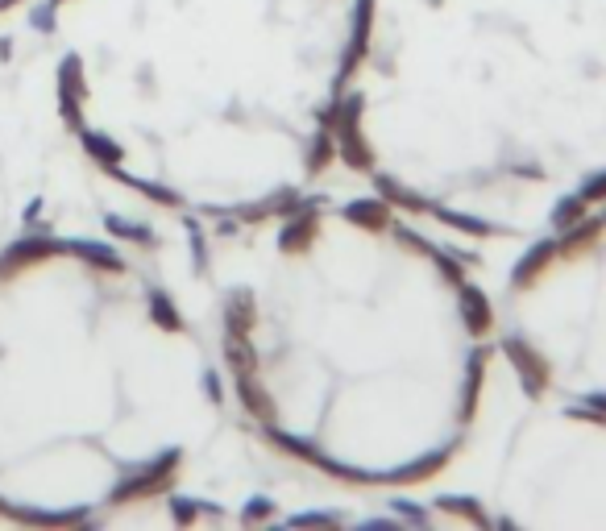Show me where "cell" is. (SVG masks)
Instances as JSON below:
<instances>
[{
    "mask_svg": "<svg viewBox=\"0 0 606 531\" xmlns=\"http://www.w3.org/2000/svg\"><path fill=\"white\" fill-rule=\"evenodd\" d=\"M428 216L440 220V225H449L457 233H470V237H499V229L490 225L482 216H465V212H453V208H440V204H428Z\"/></svg>",
    "mask_w": 606,
    "mask_h": 531,
    "instance_id": "cell-21",
    "label": "cell"
},
{
    "mask_svg": "<svg viewBox=\"0 0 606 531\" xmlns=\"http://www.w3.org/2000/svg\"><path fill=\"white\" fill-rule=\"evenodd\" d=\"M187 233H191V258H196V270L208 266V233L196 225V220H187Z\"/></svg>",
    "mask_w": 606,
    "mask_h": 531,
    "instance_id": "cell-35",
    "label": "cell"
},
{
    "mask_svg": "<svg viewBox=\"0 0 606 531\" xmlns=\"http://www.w3.org/2000/svg\"><path fill=\"white\" fill-rule=\"evenodd\" d=\"M482 382H486V349H478L465 361V382H461V424H474L478 403H482Z\"/></svg>",
    "mask_w": 606,
    "mask_h": 531,
    "instance_id": "cell-14",
    "label": "cell"
},
{
    "mask_svg": "<svg viewBox=\"0 0 606 531\" xmlns=\"http://www.w3.org/2000/svg\"><path fill=\"white\" fill-rule=\"evenodd\" d=\"M204 390H208V395H212V403H220V382H216L212 374H204Z\"/></svg>",
    "mask_w": 606,
    "mask_h": 531,
    "instance_id": "cell-40",
    "label": "cell"
},
{
    "mask_svg": "<svg viewBox=\"0 0 606 531\" xmlns=\"http://www.w3.org/2000/svg\"><path fill=\"white\" fill-rule=\"evenodd\" d=\"M449 457H453V449L424 453V457H416L411 465H403V469H395V473H382V482H391V486H420V482L436 478V473L449 465Z\"/></svg>",
    "mask_w": 606,
    "mask_h": 531,
    "instance_id": "cell-12",
    "label": "cell"
},
{
    "mask_svg": "<svg viewBox=\"0 0 606 531\" xmlns=\"http://www.w3.org/2000/svg\"><path fill=\"white\" fill-rule=\"evenodd\" d=\"M17 523H38V527H75L88 523V511H34V507H5Z\"/></svg>",
    "mask_w": 606,
    "mask_h": 531,
    "instance_id": "cell-22",
    "label": "cell"
},
{
    "mask_svg": "<svg viewBox=\"0 0 606 531\" xmlns=\"http://www.w3.org/2000/svg\"><path fill=\"white\" fill-rule=\"evenodd\" d=\"M233 395L245 415H254L258 424H274V399L270 390L258 382V374H233Z\"/></svg>",
    "mask_w": 606,
    "mask_h": 531,
    "instance_id": "cell-10",
    "label": "cell"
},
{
    "mask_svg": "<svg viewBox=\"0 0 606 531\" xmlns=\"http://www.w3.org/2000/svg\"><path fill=\"white\" fill-rule=\"evenodd\" d=\"M316 233H320V200H303V208L287 216V225L279 233V254H287V258L308 254L316 245Z\"/></svg>",
    "mask_w": 606,
    "mask_h": 531,
    "instance_id": "cell-7",
    "label": "cell"
},
{
    "mask_svg": "<svg viewBox=\"0 0 606 531\" xmlns=\"http://www.w3.org/2000/svg\"><path fill=\"white\" fill-rule=\"evenodd\" d=\"M602 229H606V220L602 216H582L577 225H569V229H561V237H557V254H582V249H590L598 237H602Z\"/></svg>",
    "mask_w": 606,
    "mask_h": 531,
    "instance_id": "cell-16",
    "label": "cell"
},
{
    "mask_svg": "<svg viewBox=\"0 0 606 531\" xmlns=\"http://www.w3.org/2000/svg\"><path fill=\"white\" fill-rule=\"evenodd\" d=\"M63 254L84 258L88 266H96V270H104V274H121V270H125V258L117 254L113 245H100V241H67Z\"/></svg>",
    "mask_w": 606,
    "mask_h": 531,
    "instance_id": "cell-19",
    "label": "cell"
},
{
    "mask_svg": "<svg viewBox=\"0 0 606 531\" xmlns=\"http://www.w3.org/2000/svg\"><path fill=\"white\" fill-rule=\"evenodd\" d=\"M54 5H63V0H54Z\"/></svg>",
    "mask_w": 606,
    "mask_h": 531,
    "instance_id": "cell-42",
    "label": "cell"
},
{
    "mask_svg": "<svg viewBox=\"0 0 606 531\" xmlns=\"http://www.w3.org/2000/svg\"><path fill=\"white\" fill-rule=\"evenodd\" d=\"M582 407H590L594 415H602V419H606V390H594V395H586V399H582Z\"/></svg>",
    "mask_w": 606,
    "mask_h": 531,
    "instance_id": "cell-39",
    "label": "cell"
},
{
    "mask_svg": "<svg viewBox=\"0 0 606 531\" xmlns=\"http://www.w3.org/2000/svg\"><path fill=\"white\" fill-rule=\"evenodd\" d=\"M391 229H395L399 245H403V249H411V254H424V258H432V254H436V245H432L428 237H420V233H411L407 225H391Z\"/></svg>",
    "mask_w": 606,
    "mask_h": 531,
    "instance_id": "cell-32",
    "label": "cell"
},
{
    "mask_svg": "<svg viewBox=\"0 0 606 531\" xmlns=\"http://www.w3.org/2000/svg\"><path fill=\"white\" fill-rule=\"evenodd\" d=\"M333 158H337L333 129H328V125H320V133L312 137V146H308V158H303V171H308V175L316 179V175H324L328 166H333Z\"/></svg>",
    "mask_w": 606,
    "mask_h": 531,
    "instance_id": "cell-23",
    "label": "cell"
},
{
    "mask_svg": "<svg viewBox=\"0 0 606 531\" xmlns=\"http://www.w3.org/2000/svg\"><path fill=\"white\" fill-rule=\"evenodd\" d=\"M84 100H88L84 63H79V54H67L63 67H59V113L75 133L84 129Z\"/></svg>",
    "mask_w": 606,
    "mask_h": 531,
    "instance_id": "cell-5",
    "label": "cell"
},
{
    "mask_svg": "<svg viewBox=\"0 0 606 531\" xmlns=\"http://www.w3.org/2000/svg\"><path fill=\"white\" fill-rule=\"evenodd\" d=\"M171 515H175V523H183V527H191L200 515H212V519H220V511H208V507H200L196 498H171Z\"/></svg>",
    "mask_w": 606,
    "mask_h": 531,
    "instance_id": "cell-31",
    "label": "cell"
},
{
    "mask_svg": "<svg viewBox=\"0 0 606 531\" xmlns=\"http://www.w3.org/2000/svg\"><path fill=\"white\" fill-rule=\"evenodd\" d=\"M602 220H606V212H602Z\"/></svg>",
    "mask_w": 606,
    "mask_h": 531,
    "instance_id": "cell-43",
    "label": "cell"
},
{
    "mask_svg": "<svg viewBox=\"0 0 606 531\" xmlns=\"http://www.w3.org/2000/svg\"><path fill=\"white\" fill-rule=\"evenodd\" d=\"M553 258H557V241H536V245L528 249V254L519 258V266L511 270V287L528 291V287L536 283V278H540L548 266H553Z\"/></svg>",
    "mask_w": 606,
    "mask_h": 531,
    "instance_id": "cell-13",
    "label": "cell"
},
{
    "mask_svg": "<svg viewBox=\"0 0 606 531\" xmlns=\"http://www.w3.org/2000/svg\"><path fill=\"white\" fill-rule=\"evenodd\" d=\"M0 511H5V502H0Z\"/></svg>",
    "mask_w": 606,
    "mask_h": 531,
    "instance_id": "cell-41",
    "label": "cell"
},
{
    "mask_svg": "<svg viewBox=\"0 0 606 531\" xmlns=\"http://www.w3.org/2000/svg\"><path fill=\"white\" fill-rule=\"evenodd\" d=\"M590 212V204L582 200V195H561V200H557V208H553V216H548V220H553V229L561 233V229H569V225H577V220H582Z\"/></svg>",
    "mask_w": 606,
    "mask_h": 531,
    "instance_id": "cell-28",
    "label": "cell"
},
{
    "mask_svg": "<svg viewBox=\"0 0 606 531\" xmlns=\"http://www.w3.org/2000/svg\"><path fill=\"white\" fill-rule=\"evenodd\" d=\"M299 208H303V195L295 187H279V191H270L266 200H258V204L233 208V216L241 220V225H262V220H270V216H291Z\"/></svg>",
    "mask_w": 606,
    "mask_h": 531,
    "instance_id": "cell-9",
    "label": "cell"
},
{
    "mask_svg": "<svg viewBox=\"0 0 606 531\" xmlns=\"http://www.w3.org/2000/svg\"><path fill=\"white\" fill-rule=\"evenodd\" d=\"M54 254H63V241H54L46 229L25 233L21 241H13L5 254H0V278H9V274H17V270H25V266H34V262H46V258H54Z\"/></svg>",
    "mask_w": 606,
    "mask_h": 531,
    "instance_id": "cell-6",
    "label": "cell"
},
{
    "mask_svg": "<svg viewBox=\"0 0 606 531\" xmlns=\"http://www.w3.org/2000/svg\"><path fill=\"white\" fill-rule=\"evenodd\" d=\"M254 324H258V307L250 291H233L225 303V337H250Z\"/></svg>",
    "mask_w": 606,
    "mask_h": 531,
    "instance_id": "cell-17",
    "label": "cell"
},
{
    "mask_svg": "<svg viewBox=\"0 0 606 531\" xmlns=\"http://www.w3.org/2000/svg\"><path fill=\"white\" fill-rule=\"evenodd\" d=\"M374 195H382L391 208H403V212H411V216H420V212H428V200L420 191H411V187H403L395 175H378L374 171Z\"/></svg>",
    "mask_w": 606,
    "mask_h": 531,
    "instance_id": "cell-15",
    "label": "cell"
},
{
    "mask_svg": "<svg viewBox=\"0 0 606 531\" xmlns=\"http://www.w3.org/2000/svg\"><path fill=\"white\" fill-rule=\"evenodd\" d=\"M341 220H345V225L366 229V233H382V229L395 225V220H391V204L382 200V195H370V200H349L341 208Z\"/></svg>",
    "mask_w": 606,
    "mask_h": 531,
    "instance_id": "cell-11",
    "label": "cell"
},
{
    "mask_svg": "<svg viewBox=\"0 0 606 531\" xmlns=\"http://www.w3.org/2000/svg\"><path fill=\"white\" fill-rule=\"evenodd\" d=\"M436 511H445V515H457L465 523H474V527H494V519L478 507L474 498H465V494H449V498H440L436 502Z\"/></svg>",
    "mask_w": 606,
    "mask_h": 531,
    "instance_id": "cell-26",
    "label": "cell"
},
{
    "mask_svg": "<svg viewBox=\"0 0 606 531\" xmlns=\"http://www.w3.org/2000/svg\"><path fill=\"white\" fill-rule=\"evenodd\" d=\"M503 357L515 366V374H519V386L528 390V399H540L548 386H553V366H548V357L532 345V341H523V337H503Z\"/></svg>",
    "mask_w": 606,
    "mask_h": 531,
    "instance_id": "cell-3",
    "label": "cell"
},
{
    "mask_svg": "<svg viewBox=\"0 0 606 531\" xmlns=\"http://www.w3.org/2000/svg\"><path fill=\"white\" fill-rule=\"evenodd\" d=\"M225 366L233 374H258V353L250 337H225Z\"/></svg>",
    "mask_w": 606,
    "mask_h": 531,
    "instance_id": "cell-27",
    "label": "cell"
},
{
    "mask_svg": "<svg viewBox=\"0 0 606 531\" xmlns=\"http://www.w3.org/2000/svg\"><path fill=\"white\" fill-rule=\"evenodd\" d=\"M362 113H366V96L362 92H349V96L333 100V108L324 113L320 125L333 129L337 158L345 166H353V171H362V175H374V150H370L366 133H362Z\"/></svg>",
    "mask_w": 606,
    "mask_h": 531,
    "instance_id": "cell-1",
    "label": "cell"
},
{
    "mask_svg": "<svg viewBox=\"0 0 606 531\" xmlns=\"http://www.w3.org/2000/svg\"><path fill=\"white\" fill-rule=\"evenodd\" d=\"M395 511H399V519H407V523H428V515L420 511V507H407V502H395Z\"/></svg>",
    "mask_w": 606,
    "mask_h": 531,
    "instance_id": "cell-38",
    "label": "cell"
},
{
    "mask_svg": "<svg viewBox=\"0 0 606 531\" xmlns=\"http://www.w3.org/2000/svg\"><path fill=\"white\" fill-rule=\"evenodd\" d=\"M108 175H117V179H121V183H129L133 191H142L146 200H154L158 208H183V195H179V191H171V187H162V183L133 179V175H125V171H121V166H117V171H108Z\"/></svg>",
    "mask_w": 606,
    "mask_h": 531,
    "instance_id": "cell-25",
    "label": "cell"
},
{
    "mask_svg": "<svg viewBox=\"0 0 606 531\" xmlns=\"http://www.w3.org/2000/svg\"><path fill=\"white\" fill-rule=\"evenodd\" d=\"M370 38H374V0H357V5H353V25H349V50L341 54V71H337V88L345 79H353L357 67L366 63Z\"/></svg>",
    "mask_w": 606,
    "mask_h": 531,
    "instance_id": "cell-4",
    "label": "cell"
},
{
    "mask_svg": "<svg viewBox=\"0 0 606 531\" xmlns=\"http://www.w3.org/2000/svg\"><path fill=\"white\" fill-rule=\"evenodd\" d=\"M270 515H274V502H270V498H254L250 507L241 511V523H266Z\"/></svg>",
    "mask_w": 606,
    "mask_h": 531,
    "instance_id": "cell-36",
    "label": "cell"
},
{
    "mask_svg": "<svg viewBox=\"0 0 606 531\" xmlns=\"http://www.w3.org/2000/svg\"><path fill=\"white\" fill-rule=\"evenodd\" d=\"M577 195L594 208V204H606V171H598V175H590L582 187H577Z\"/></svg>",
    "mask_w": 606,
    "mask_h": 531,
    "instance_id": "cell-34",
    "label": "cell"
},
{
    "mask_svg": "<svg viewBox=\"0 0 606 531\" xmlns=\"http://www.w3.org/2000/svg\"><path fill=\"white\" fill-rule=\"evenodd\" d=\"M457 312H461V324H465V332L470 337H486V332L494 328V307H490V295L482 291V287H474L470 278L457 287Z\"/></svg>",
    "mask_w": 606,
    "mask_h": 531,
    "instance_id": "cell-8",
    "label": "cell"
},
{
    "mask_svg": "<svg viewBox=\"0 0 606 531\" xmlns=\"http://www.w3.org/2000/svg\"><path fill=\"white\" fill-rule=\"evenodd\" d=\"M104 229L133 241V245H154V233L146 225H133V220H125V216H104Z\"/></svg>",
    "mask_w": 606,
    "mask_h": 531,
    "instance_id": "cell-29",
    "label": "cell"
},
{
    "mask_svg": "<svg viewBox=\"0 0 606 531\" xmlns=\"http://www.w3.org/2000/svg\"><path fill=\"white\" fill-rule=\"evenodd\" d=\"M183 465V449H167L158 461H150L146 469H137L129 473V478L113 490V502H137V498H150V494H167L171 482H175V473Z\"/></svg>",
    "mask_w": 606,
    "mask_h": 531,
    "instance_id": "cell-2",
    "label": "cell"
},
{
    "mask_svg": "<svg viewBox=\"0 0 606 531\" xmlns=\"http://www.w3.org/2000/svg\"><path fill=\"white\" fill-rule=\"evenodd\" d=\"M266 440H270L279 453H291V457H299V461L316 465L320 473L328 469V461H333V457H324L312 440H299V436H291V432H283V428H274V424H266Z\"/></svg>",
    "mask_w": 606,
    "mask_h": 531,
    "instance_id": "cell-18",
    "label": "cell"
},
{
    "mask_svg": "<svg viewBox=\"0 0 606 531\" xmlns=\"http://www.w3.org/2000/svg\"><path fill=\"white\" fill-rule=\"evenodd\" d=\"M54 9H59V5H54V0H46V5H38V9L30 13V21L38 25V30H46V34H50V30H54Z\"/></svg>",
    "mask_w": 606,
    "mask_h": 531,
    "instance_id": "cell-37",
    "label": "cell"
},
{
    "mask_svg": "<svg viewBox=\"0 0 606 531\" xmlns=\"http://www.w3.org/2000/svg\"><path fill=\"white\" fill-rule=\"evenodd\" d=\"M146 303H150V320H154L162 332H183V328H187L183 312H179V307H175V299H171L167 291H162V287H154Z\"/></svg>",
    "mask_w": 606,
    "mask_h": 531,
    "instance_id": "cell-24",
    "label": "cell"
},
{
    "mask_svg": "<svg viewBox=\"0 0 606 531\" xmlns=\"http://www.w3.org/2000/svg\"><path fill=\"white\" fill-rule=\"evenodd\" d=\"M432 262H436V274L445 278L449 287H461V283H465V266H461V258H457V254H445V249H436Z\"/></svg>",
    "mask_w": 606,
    "mask_h": 531,
    "instance_id": "cell-30",
    "label": "cell"
},
{
    "mask_svg": "<svg viewBox=\"0 0 606 531\" xmlns=\"http://www.w3.org/2000/svg\"><path fill=\"white\" fill-rule=\"evenodd\" d=\"M79 142H84V150H88V158L96 162V166H104V171H117V166L125 162V150L113 142L108 133H96V129H79Z\"/></svg>",
    "mask_w": 606,
    "mask_h": 531,
    "instance_id": "cell-20",
    "label": "cell"
},
{
    "mask_svg": "<svg viewBox=\"0 0 606 531\" xmlns=\"http://www.w3.org/2000/svg\"><path fill=\"white\" fill-rule=\"evenodd\" d=\"M291 523H299V527H341L345 523V515L341 511H303V515H295Z\"/></svg>",
    "mask_w": 606,
    "mask_h": 531,
    "instance_id": "cell-33",
    "label": "cell"
}]
</instances>
